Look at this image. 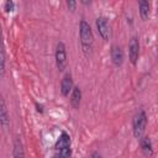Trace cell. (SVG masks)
I'll return each instance as SVG.
<instances>
[{
	"mask_svg": "<svg viewBox=\"0 0 158 158\" xmlns=\"http://www.w3.org/2000/svg\"><path fill=\"white\" fill-rule=\"evenodd\" d=\"M79 38H80V44H81V49L84 54L89 57L93 52L94 35H93V30L89 22L85 20H81L79 23Z\"/></svg>",
	"mask_w": 158,
	"mask_h": 158,
	"instance_id": "obj_1",
	"label": "cell"
},
{
	"mask_svg": "<svg viewBox=\"0 0 158 158\" xmlns=\"http://www.w3.org/2000/svg\"><path fill=\"white\" fill-rule=\"evenodd\" d=\"M146 126H147V115H146V112L143 110H139L133 116V120H132V132H133V136L136 138H138V139L141 137H143Z\"/></svg>",
	"mask_w": 158,
	"mask_h": 158,
	"instance_id": "obj_2",
	"label": "cell"
},
{
	"mask_svg": "<svg viewBox=\"0 0 158 158\" xmlns=\"http://www.w3.org/2000/svg\"><path fill=\"white\" fill-rule=\"evenodd\" d=\"M54 59L56 64L59 72H63L67 68V48L63 42H58L56 46V52H54Z\"/></svg>",
	"mask_w": 158,
	"mask_h": 158,
	"instance_id": "obj_3",
	"label": "cell"
},
{
	"mask_svg": "<svg viewBox=\"0 0 158 158\" xmlns=\"http://www.w3.org/2000/svg\"><path fill=\"white\" fill-rule=\"evenodd\" d=\"M95 23H96V28H98V32L101 36V38L105 41H109L111 37V27L109 25L107 19L104 16H99L96 19Z\"/></svg>",
	"mask_w": 158,
	"mask_h": 158,
	"instance_id": "obj_4",
	"label": "cell"
},
{
	"mask_svg": "<svg viewBox=\"0 0 158 158\" xmlns=\"http://www.w3.org/2000/svg\"><path fill=\"white\" fill-rule=\"evenodd\" d=\"M128 57H130V62L136 65L137 64V60H138V57H139V41L136 36H133L131 40H130V43H128Z\"/></svg>",
	"mask_w": 158,
	"mask_h": 158,
	"instance_id": "obj_5",
	"label": "cell"
},
{
	"mask_svg": "<svg viewBox=\"0 0 158 158\" xmlns=\"http://www.w3.org/2000/svg\"><path fill=\"white\" fill-rule=\"evenodd\" d=\"M110 56H111V60H112L114 65L121 67L123 64L125 56H123V51H122V48L120 46L112 44L111 46V49H110Z\"/></svg>",
	"mask_w": 158,
	"mask_h": 158,
	"instance_id": "obj_6",
	"label": "cell"
},
{
	"mask_svg": "<svg viewBox=\"0 0 158 158\" xmlns=\"http://www.w3.org/2000/svg\"><path fill=\"white\" fill-rule=\"evenodd\" d=\"M73 89H74L73 77L70 73H67L60 81V93L63 96H69V94H72Z\"/></svg>",
	"mask_w": 158,
	"mask_h": 158,
	"instance_id": "obj_7",
	"label": "cell"
},
{
	"mask_svg": "<svg viewBox=\"0 0 158 158\" xmlns=\"http://www.w3.org/2000/svg\"><path fill=\"white\" fill-rule=\"evenodd\" d=\"M64 148H72V141H70V136L63 131L60 133V136L58 137L56 144H54V149L56 151H60V149H64Z\"/></svg>",
	"mask_w": 158,
	"mask_h": 158,
	"instance_id": "obj_8",
	"label": "cell"
},
{
	"mask_svg": "<svg viewBox=\"0 0 158 158\" xmlns=\"http://www.w3.org/2000/svg\"><path fill=\"white\" fill-rule=\"evenodd\" d=\"M0 123H1V127L4 130H6L10 126V116H9V112H7L6 102L2 98L0 100Z\"/></svg>",
	"mask_w": 158,
	"mask_h": 158,
	"instance_id": "obj_9",
	"label": "cell"
},
{
	"mask_svg": "<svg viewBox=\"0 0 158 158\" xmlns=\"http://www.w3.org/2000/svg\"><path fill=\"white\" fill-rule=\"evenodd\" d=\"M139 147H141V151L142 153L146 156V157H152L153 156V146H152V141L149 137H141L139 138Z\"/></svg>",
	"mask_w": 158,
	"mask_h": 158,
	"instance_id": "obj_10",
	"label": "cell"
},
{
	"mask_svg": "<svg viewBox=\"0 0 158 158\" xmlns=\"http://www.w3.org/2000/svg\"><path fill=\"white\" fill-rule=\"evenodd\" d=\"M12 157L14 158H25V151H23V144L21 141V137H16L14 141V151H12Z\"/></svg>",
	"mask_w": 158,
	"mask_h": 158,
	"instance_id": "obj_11",
	"label": "cell"
},
{
	"mask_svg": "<svg viewBox=\"0 0 158 158\" xmlns=\"http://www.w3.org/2000/svg\"><path fill=\"white\" fill-rule=\"evenodd\" d=\"M138 9H139V16L143 21L148 20L151 14V5L147 0H139L138 1Z\"/></svg>",
	"mask_w": 158,
	"mask_h": 158,
	"instance_id": "obj_12",
	"label": "cell"
},
{
	"mask_svg": "<svg viewBox=\"0 0 158 158\" xmlns=\"http://www.w3.org/2000/svg\"><path fill=\"white\" fill-rule=\"evenodd\" d=\"M81 101V90L79 86H74L72 94H70V104L74 109H78Z\"/></svg>",
	"mask_w": 158,
	"mask_h": 158,
	"instance_id": "obj_13",
	"label": "cell"
},
{
	"mask_svg": "<svg viewBox=\"0 0 158 158\" xmlns=\"http://www.w3.org/2000/svg\"><path fill=\"white\" fill-rule=\"evenodd\" d=\"M5 63H6V57H5V47L4 44L1 46L0 49V77L4 78L5 75Z\"/></svg>",
	"mask_w": 158,
	"mask_h": 158,
	"instance_id": "obj_14",
	"label": "cell"
},
{
	"mask_svg": "<svg viewBox=\"0 0 158 158\" xmlns=\"http://www.w3.org/2000/svg\"><path fill=\"white\" fill-rule=\"evenodd\" d=\"M4 10H5L6 12H12V11L15 10V2H14L12 0L5 1V4H4Z\"/></svg>",
	"mask_w": 158,
	"mask_h": 158,
	"instance_id": "obj_15",
	"label": "cell"
},
{
	"mask_svg": "<svg viewBox=\"0 0 158 158\" xmlns=\"http://www.w3.org/2000/svg\"><path fill=\"white\" fill-rule=\"evenodd\" d=\"M67 6H68V9H69L70 11H74L75 7H77V2H75L74 0H68V1H67Z\"/></svg>",
	"mask_w": 158,
	"mask_h": 158,
	"instance_id": "obj_16",
	"label": "cell"
},
{
	"mask_svg": "<svg viewBox=\"0 0 158 158\" xmlns=\"http://www.w3.org/2000/svg\"><path fill=\"white\" fill-rule=\"evenodd\" d=\"M35 106H36V111L40 112V114H43V106L38 102H35Z\"/></svg>",
	"mask_w": 158,
	"mask_h": 158,
	"instance_id": "obj_17",
	"label": "cell"
},
{
	"mask_svg": "<svg viewBox=\"0 0 158 158\" xmlns=\"http://www.w3.org/2000/svg\"><path fill=\"white\" fill-rule=\"evenodd\" d=\"M91 158H102V157H101V154H100L98 151H94V152L91 153Z\"/></svg>",
	"mask_w": 158,
	"mask_h": 158,
	"instance_id": "obj_18",
	"label": "cell"
},
{
	"mask_svg": "<svg viewBox=\"0 0 158 158\" xmlns=\"http://www.w3.org/2000/svg\"><path fill=\"white\" fill-rule=\"evenodd\" d=\"M81 4H84V5H88V4H89V5H90L91 2H90V1H86V0H81Z\"/></svg>",
	"mask_w": 158,
	"mask_h": 158,
	"instance_id": "obj_19",
	"label": "cell"
},
{
	"mask_svg": "<svg viewBox=\"0 0 158 158\" xmlns=\"http://www.w3.org/2000/svg\"><path fill=\"white\" fill-rule=\"evenodd\" d=\"M157 19H158V6H157Z\"/></svg>",
	"mask_w": 158,
	"mask_h": 158,
	"instance_id": "obj_20",
	"label": "cell"
}]
</instances>
